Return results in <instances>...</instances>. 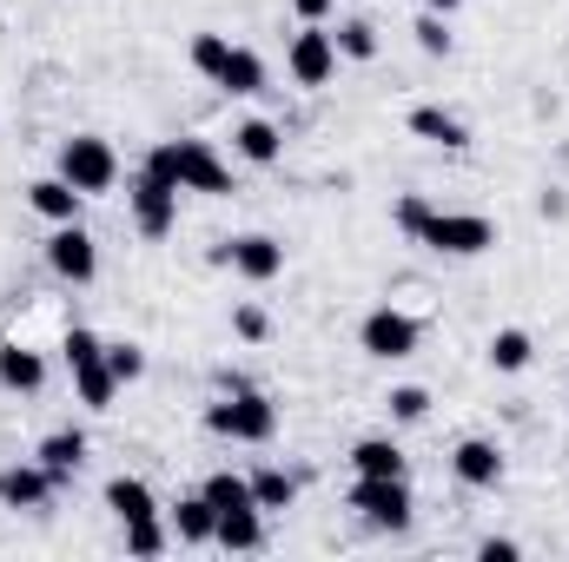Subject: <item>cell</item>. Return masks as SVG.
Segmentation results:
<instances>
[{
	"label": "cell",
	"instance_id": "33",
	"mask_svg": "<svg viewBox=\"0 0 569 562\" xmlns=\"http://www.w3.org/2000/svg\"><path fill=\"white\" fill-rule=\"evenodd\" d=\"M232 331H239L246 344H266V338H272V318H266L259 304H239V311H232Z\"/></svg>",
	"mask_w": 569,
	"mask_h": 562
},
{
	"label": "cell",
	"instance_id": "21",
	"mask_svg": "<svg viewBox=\"0 0 569 562\" xmlns=\"http://www.w3.org/2000/svg\"><path fill=\"white\" fill-rule=\"evenodd\" d=\"M212 87H226L232 100H252V93H266V60H259L252 47H232V53H226V73H219Z\"/></svg>",
	"mask_w": 569,
	"mask_h": 562
},
{
	"label": "cell",
	"instance_id": "22",
	"mask_svg": "<svg viewBox=\"0 0 569 562\" xmlns=\"http://www.w3.org/2000/svg\"><path fill=\"white\" fill-rule=\"evenodd\" d=\"M351 476H405V450L391 436H358L351 443Z\"/></svg>",
	"mask_w": 569,
	"mask_h": 562
},
{
	"label": "cell",
	"instance_id": "10",
	"mask_svg": "<svg viewBox=\"0 0 569 562\" xmlns=\"http://www.w3.org/2000/svg\"><path fill=\"white\" fill-rule=\"evenodd\" d=\"M127 205H133V225H140L146 239H166L179 225V185L152 179L146 165H140V179H133V192H127Z\"/></svg>",
	"mask_w": 569,
	"mask_h": 562
},
{
	"label": "cell",
	"instance_id": "4",
	"mask_svg": "<svg viewBox=\"0 0 569 562\" xmlns=\"http://www.w3.org/2000/svg\"><path fill=\"white\" fill-rule=\"evenodd\" d=\"M60 179H67L73 192L100 199V192H113V179H120V152L100 140V133H73V140H60Z\"/></svg>",
	"mask_w": 569,
	"mask_h": 562
},
{
	"label": "cell",
	"instance_id": "12",
	"mask_svg": "<svg viewBox=\"0 0 569 562\" xmlns=\"http://www.w3.org/2000/svg\"><path fill=\"white\" fill-rule=\"evenodd\" d=\"M53 490H60V483H53L40 463H7V470H0V510H47Z\"/></svg>",
	"mask_w": 569,
	"mask_h": 562
},
{
	"label": "cell",
	"instance_id": "36",
	"mask_svg": "<svg viewBox=\"0 0 569 562\" xmlns=\"http://www.w3.org/2000/svg\"><path fill=\"white\" fill-rule=\"evenodd\" d=\"M331 7H338V0H291V13H298V20H325Z\"/></svg>",
	"mask_w": 569,
	"mask_h": 562
},
{
	"label": "cell",
	"instance_id": "11",
	"mask_svg": "<svg viewBox=\"0 0 569 562\" xmlns=\"http://www.w3.org/2000/svg\"><path fill=\"white\" fill-rule=\"evenodd\" d=\"M450 470H457L463 490H497V483H503V450H497L490 436H463V443L450 450Z\"/></svg>",
	"mask_w": 569,
	"mask_h": 562
},
{
	"label": "cell",
	"instance_id": "34",
	"mask_svg": "<svg viewBox=\"0 0 569 562\" xmlns=\"http://www.w3.org/2000/svg\"><path fill=\"white\" fill-rule=\"evenodd\" d=\"M523 556V543H510V536H483L477 543V562H517Z\"/></svg>",
	"mask_w": 569,
	"mask_h": 562
},
{
	"label": "cell",
	"instance_id": "17",
	"mask_svg": "<svg viewBox=\"0 0 569 562\" xmlns=\"http://www.w3.org/2000/svg\"><path fill=\"white\" fill-rule=\"evenodd\" d=\"M33 463L53 476V483H67L80 463H87V436L80 430H53V436H40V450H33Z\"/></svg>",
	"mask_w": 569,
	"mask_h": 562
},
{
	"label": "cell",
	"instance_id": "9",
	"mask_svg": "<svg viewBox=\"0 0 569 562\" xmlns=\"http://www.w3.org/2000/svg\"><path fill=\"white\" fill-rule=\"evenodd\" d=\"M47 265H53V279H67V284H93L100 279V245H93V232H87L80 219H73V225H53Z\"/></svg>",
	"mask_w": 569,
	"mask_h": 562
},
{
	"label": "cell",
	"instance_id": "18",
	"mask_svg": "<svg viewBox=\"0 0 569 562\" xmlns=\"http://www.w3.org/2000/svg\"><path fill=\"white\" fill-rule=\"evenodd\" d=\"M418 140H430V145H443V152H463L470 145V127L457 120V113H443V107H411V120H405Z\"/></svg>",
	"mask_w": 569,
	"mask_h": 562
},
{
	"label": "cell",
	"instance_id": "7",
	"mask_svg": "<svg viewBox=\"0 0 569 562\" xmlns=\"http://www.w3.org/2000/svg\"><path fill=\"white\" fill-rule=\"evenodd\" d=\"M284 73H291L298 87H325V80L338 73V40H331L325 20H305V27L284 40Z\"/></svg>",
	"mask_w": 569,
	"mask_h": 562
},
{
	"label": "cell",
	"instance_id": "27",
	"mask_svg": "<svg viewBox=\"0 0 569 562\" xmlns=\"http://www.w3.org/2000/svg\"><path fill=\"white\" fill-rule=\"evenodd\" d=\"M338 60H378V27L371 20H338Z\"/></svg>",
	"mask_w": 569,
	"mask_h": 562
},
{
	"label": "cell",
	"instance_id": "1",
	"mask_svg": "<svg viewBox=\"0 0 569 562\" xmlns=\"http://www.w3.org/2000/svg\"><path fill=\"white\" fill-rule=\"evenodd\" d=\"M146 172L166 179V185H179V192H206V199H226L232 192V165L206 140H159L146 152Z\"/></svg>",
	"mask_w": 569,
	"mask_h": 562
},
{
	"label": "cell",
	"instance_id": "14",
	"mask_svg": "<svg viewBox=\"0 0 569 562\" xmlns=\"http://www.w3.org/2000/svg\"><path fill=\"white\" fill-rule=\"evenodd\" d=\"M67 371H73V391H80V404H87V411H113V398L127 391V384L113 378L107 351H100V358H87V364H67Z\"/></svg>",
	"mask_w": 569,
	"mask_h": 562
},
{
	"label": "cell",
	"instance_id": "26",
	"mask_svg": "<svg viewBox=\"0 0 569 562\" xmlns=\"http://www.w3.org/2000/svg\"><path fill=\"white\" fill-rule=\"evenodd\" d=\"M252 503L259 510H291L298 503V483L284 476L279 463H266V470H252Z\"/></svg>",
	"mask_w": 569,
	"mask_h": 562
},
{
	"label": "cell",
	"instance_id": "19",
	"mask_svg": "<svg viewBox=\"0 0 569 562\" xmlns=\"http://www.w3.org/2000/svg\"><path fill=\"white\" fill-rule=\"evenodd\" d=\"M172 536L192 543V550H206V543L219 536V510H212L206 496H179V503H172Z\"/></svg>",
	"mask_w": 569,
	"mask_h": 562
},
{
	"label": "cell",
	"instance_id": "3",
	"mask_svg": "<svg viewBox=\"0 0 569 562\" xmlns=\"http://www.w3.org/2000/svg\"><path fill=\"white\" fill-rule=\"evenodd\" d=\"M351 510H358L371 530H391V536H405V530L418 523L411 476H351Z\"/></svg>",
	"mask_w": 569,
	"mask_h": 562
},
{
	"label": "cell",
	"instance_id": "2",
	"mask_svg": "<svg viewBox=\"0 0 569 562\" xmlns=\"http://www.w3.org/2000/svg\"><path fill=\"white\" fill-rule=\"evenodd\" d=\"M206 430H212V436H232V443H272V436H279V404H272L266 391L239 384V391H226L219 404H206Z\"/></svg>",
	"mask_w": 569,
	"mask_h": 562
},
{
	"label": "cell",
	"instance_id": "8",
	"mask_svg": "<svg viewBox=\"0 0 569 562\" xmlns=\"http://www.w3.org/2000/svg\"><path fill=\"white\" fill-rule=\"evenodd\" d=\"M212 259H219V265H232L246 284H272L284 272V245L272 239V232H239V239H226Z\"/></svg>",
	"mask_w": 569,
	"mask_h": 562
},
{
	"label": "cell",
	"instance_id": "6",
	"mask_svg": "<svg viewBox=\"0 0 569 562\" xmlns=\"http://www.w3.org/2000/svg\"><path fill=\"white\" fill-rule=\"evenodd\" d=\"M418 338H425V324H418L411 311H398V304H378V311L358 324V344H365V358H378V364L418 358Z\"/></svg>",
	"mask_w": 569,
	"mask_h": 562
},
{
	"label": "cell",
	"instance_id": "28",
	"mask_svg": "<svg viewBox=\"0 0 569 562\" xmlns=\"http://www.w3.org/2000/svg\"><path fill=\"white\" fill-rule=\"evenodd\" d=\"M226 53H232V40H226V33H192V73L219 80V73H226Z\"/></svg>",
	"mask_w": 569,
	"mask_h": 562
},
{
	"label": "cell",
	"instance_id": "5",
	"mask_svg": "<svg viewBox=\"0 0 569 562\" xmlns=\"http://www.w3.org/2000/svg\"><path fill=\"white\" fill-rule=\"evenodd\" d=\"M418 245L443 252V259H477V252H490V245H497V225H490L483 212H425Z\"/></svg>",
	"mask_w": 569,
	"mask_h": 562
},
{
	"label": "cell",
	"instance_id": "13",
	"mask_svg": "<svg viewBox=\"0 0 569 562\" xmlns=\"http://www.w3.org/2000/svg\"><path fill=\"white\" fill-rule=\"evenodd\" d=\"M27 205H33L47 225H73V219H80V205H87V192H73V185L53 172V179H33V185H27Z\"/></svg>",
	"mask_w": 569,
	"mask_h": 562
},
{
	"label": "cell",
	"instance_id": "31",
	"mask_svg": "<svg viewBox=\"0 0 569 562\" xmlns=\"http://www.w3.org/2000/svg\"><path fill=\"white\" fill-rule=\"evenodd\" d=\"M166 543H172V536L159 530V516H146V523H127V550H133V556H166Z\"/></svg>",
	"mask_w": 569,
	"mask_h": 562
},
{
	"label": "cell",
	"instance_id": "20",
	"mask_svg": "<svg viewBox=\"0 0 569 562\" xmlns=\"http://www.w3.org/2000/svg\"><path fill=\"white\" fill-rule=\"evenodd\" d=\"M212 543L219 550H239V556L266 550V510H219V536Z\"/></svg>",
	"mask_w": 569,
	"mask_h": 562
},
{
	"label": "cell",
	"instance_id": "32",
	"mask_svg": "<svg viewBox=\"0 0 569 562\" xmlns=\"http://www.w3.org/2000/svg\"><path fill=\"white\" fill-rule=\"evenodd\" d=\"M107 364H113V378H120V384H140V378H146V351H140V344H107Z\"/></svg>",
	"mask_w": 569,
	"mask_h": 562
},
{
	"label": "cell",
	"instance_id": "15",
	"mask_svg": "<svg viewBox=\"0 0 569 562\" xmlns=\"http://www.w3.org/2000/svg\"><path fill=\"white\" fill-rule=\"evenodd\" d=\"M47 384V364H40V351H27L20 338H7L0 344V391H20V398H33Z\"/></svg>",
	"mask_w": 569,
	"mask_h": 562
},
{
	"label": "cell",
	"instance_id": "23",
	"mask_svg": "<svg viewBox=\"0 0 569 562\" xmlns=\"http://www.w3.org/2000/svg\"><path fill=\"white\" fill-rule=\"evenodd\" d=\"M530 358H537V338H530L523 324H503V331L490 338V371L517 378V371H530Z\"/></svg>",
	"mask_w": 569,
	"mask_h": 562
},
{
	"label": "cell",
	"instance_id": "30",
	"mask_svg": "<svg viewBox=\"0 0 569 562\" xmlns=\"http://www.w3.org/2000/svg\"><path fill=\"white\" fill-rule=\"evenodd\" d=\"M385 404H391V423H425L430 418V391L425 384H398Z\"/></svg>",
	"mask_w": 569,
	"mask_h": 562
},
{
	"label": "cell",
	"instance_id": "24",
	"mask_svg": "<svg viewBox=\"0 0 569 562\" xmlns=\"http://www.w3.org/2000/svg\"><path fill=\"white\" fill-rule=\"evenodd\" d=\"M107 510H113L120 523H146V516H159L146 476H113V483H107Z\"/></svg>",
	"mask_w": 569,
	"mask_h": 562
},
{
	"label": "cell",
	"instance_id": "25",
	"mask_svg": "<svg viewBox=\"0 0 569 562\" xmlns=\"http://www.w3.org/2000/svg\"><path fill=\"white\" fill-rule=\"evenodd\" d=\"M199 496H206L212 510H259V503H252V476H239V470H212V476L199 483Z\"/></svg>",
	"mask_w": 569,
	"mask_h": 562
},
{
	"label": "cell",
	"instance_id": "35",
	"mask_svg": "<svg viewBox=\"0 0 569 562\" xmlns=\"http://www.w3.org/2000/svg\"><path fill=\"white\" fill-rule=\"evenodd\" d=\"M425 199H398V225H405V232H411V239H418V225H425Z\"/></svg>",
	"mask_w": 569,
	"mask_h": 562
},
{
	"label": "cell",
	"instance_id": "16",
	"mask_svg": "<svg viewBox=\"0 0 569 562\" xmlns=\"http://www.w3.org/2000/svg\"><path fill=\"white\" fill-rule=\"evenodd\" d=\"M232 152H239L246 165H279L284 133L272 127V120H239V127H232Z\"/></svg>",
	"mask_w": 569,
	"mask_h": 562
},
{
	"label": "cell",
	"instance_id": "37",
	"mask_svg": "<svg viewBox=\"0 0 569 562\" xmlns=\"http://www.w3.org/2000/svg\"><path fill=\"white\" fill-rule=\"evenodd\" d=\"M430 13H457V7H463V0H425Z\"/></svg>",
	"mask_w": 569,
	"mask_h": 562
},
{
	"label": "cell",
	"instance_id": "29",
	"mask_svg": "<svg viewBox=\"0 0 569 562\" xmlns=\"http://www.w3.org/2000/svg\"><path fill=\"white\" fill-rule=\"evenodd\" d=\"M411 33H418V47H425L430 60H443V53H450V13H418V20H411Z\"/></svg>",
	"mask_w": 569,
	"mask_h": 562
}]
</instances>
